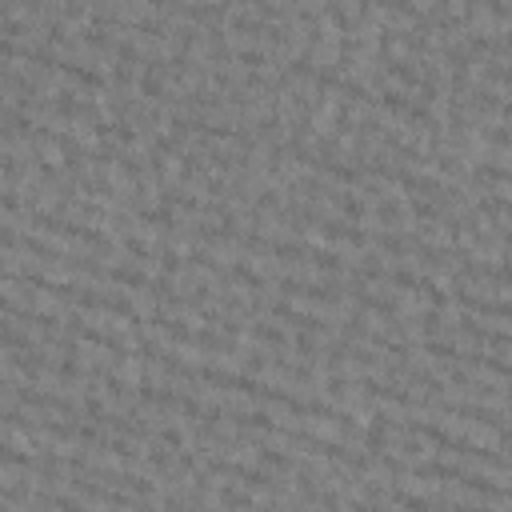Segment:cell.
<instances>
[{
	"label": "cell",
	"instance_id": "obj_2",
	"mask_svg": "<svg viewBox=\"0 0 512 512\" xmlns=\"http://www.w3.org/2000/svg\"><path fill=\"white\" fill-rule=\"evenodd\" d=\"M504 140H512V112H508V124H504Z\"/></svg>",
	"mask_w": 512,
	"mask_h": 512
},
{
	"label": "cell",
	"instance_id": "obj_1",
	"mask_svg": "<svg viewBox=\"0 0 512 512\" xmlns=\"http://www.w3.org/2000/svg\"><path fill=\"white\" fill-rule=\"evenodd\" d=\"M488 168L500 172V176H512V140H496V144H492V160H488Z\"/></svg>",
	"mask_w": 512,
	"mask_h": 512
}]
</instances>
